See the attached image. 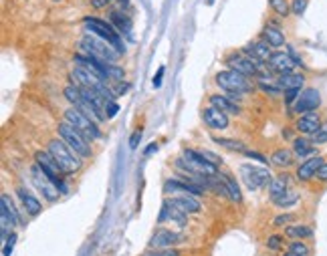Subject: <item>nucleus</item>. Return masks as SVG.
Segmentation results:
<instances>
[{
    "mask_svg": "<svg viewBox=\"0 0 327 256\" xmlns=\"http://www.w3.org/2000/svg\"><path fill=\"white\" fill-rule=\"evenodd\" d=\"M118 111H120V105L116 103V101H112V103H107V105H105V113H107V117H116Z\"/></svg>",
    "mask_w": 327,
    "mask_h": 256,
    "instance_id": "43",
    "label": "nucleus"
},
{
    "mask_svg": "<svg viewBox=\"0 0 327 256\" xmlns=\"http://www.w3.org/2000/svg\"><path fill=\"white\" fill-rule=\"evenodd\" d=\"M285 236H289L293 240H305V238H311L313 236V230H311V226L295 224V226H287L285 228Z\"/></svg>",
    "mask_w": 327,
    "mask_h": 256,
    "instance_id": "29",
    "label": "nucleus"
},
{
    "mask_svg": "<svg viewBox=\"0 0 327 256\" xmlns=\"http://www.w3.org/2000/svg\"><path fill=\"white\" fill-rule=\"evenodd\" d=\"M262 38H264L272 48H279V46L285 44V34H283L277 26H266V28L262 30Z\"/></svg>",
    "mask_w": 327,
    "mask_h": 256,
    "instance_id": "27",
    "label": "nucleus"
},
{
    "mask_svg": "<svg viewBox=\"0 0 327 256\" xmlns=\"http://www.w3.org/2000/svg\"><path fill=\"white\" fill-rule=\"evenodd\" d=\"M226 65H228L232 71H236V73H240V75H246V77H258V75H262L260 67L254 65V63L248 59V55H244V53H232V55H228V57H226Z\"/></svg>",
    "mask_w": 327,
    "mask_h": 256,
    "instance_id": "9",
    "label": "nucleus"
},
{
    "mask_svg": "<svg viewBox=\"0 0 327 256\" xmlns=\"http://www.w3.org/2000/svg\"><path fill=\"white\" fill-rule=\"evenodd\" d=\"M170 202L174 204L176 208H180L182 212H186V214H198L202 210L200 202L192 194H176V196L170 198Z\"/></svg>",
    "mask_w": 327,
    "mask_h": 256,
    "instance_id": "18",
    "label": "nucleus"
},
{
    "mask_svg": "<svg viewBox=\"0 0 327 256\" xmlns=\"http://www.w3.org/2000/svg\"><path fill=\"white\" fill-rule=\"evenodd\" d=\"M283 236L281 234H272V236H268L266 238V248L268 250H281L283 248Z\"/></svg>",
    "mask_w": 327,
    "mask_h": 256,
    "instance_id": "37",
    "label": "nucleus"
},
{
    "mask_svg": "<svg viewBox=\"0 0 327 256\" xmlns=\"http://www.w3.org/2000/svg\"><path fill=\"white\" fill-rule=\"evenodd\" d=\"M297 200H299V194L297 192H287L279 202H275L277 206H281V208H287V206H293V204H297Z\"/></svg>",
    "mask_w": 327,
    "mask_h": 256,
    "instance_id": "35",
    "label": "nucleus"
},
{
    "mask_svg": "<svg viewBox=\"0 0 327 256\" xmlns=\"http://www.w3.org/2000/svg\"><path fill=\"white\" fill-rule=\"evenodd\" d=\"M283 256H295V254H291V252H289V250H287V252H285V254H283Z\"/></svg>",
    "mask_w": 327,
    "mask_h": 256,
    "instance_id": "49",
    "label": "nucleus"
},
{
    "mask_svg": "<svg viewBox=\"0 0 327 256\" xmlns=\"http://www.w3.org/2000/svg\"><path fill=\"white\" fill-rule=\"evenodd\" d=\"M63 95H65V99L69 101V103H73V105H77L79 101L83 99V95H81V87H77L75 83H73V85H69V87H65Z\"/></svg>",
    "mask_w": 327,
    "mask_h": 256,
    "instance_id": "32",
    "label": "nucleus"
},
{
    "mask_svg": "<svg viewBox=\"0 0 327 256\" xmlns=\"http://www.w3.org/2000/svg\"><path fill=\"white\" fill-rule=\"evenodd\" d=\"M218 180H220V182L224 184V188L228 190V196H230L232 202H240V200H242V196H240V188H238V184H236V180H234L232 176L218 172Z\"/></svg>",
    "mask_w": 327,
    "mask_h": 256,
    "instance_id": "25",
    "label": "nucleus"
},
{
    "mask_svg": "<svg viewBox=\"0 0 327 256\" xmlns=\"http://www.w3.org/2000/svg\"><path fill=\"white\" fill-rule=\"evenodd\" d=\"M319 182H327V162L317 170V176H315Z\"/></svg>",
    "mask_w": 327,
    "mask_h": 256,
    "instance_id": "46",
    "label": "nucleus"
},
{
    "mask_svg": "<svg viewBox=\"0 0 327 256\" xmlns=\"http://www.w3.org/2000/svg\"><path fill=\"white\" fill-rule=\"evenodd\" d=\"M162 77H164V67H160V69H158V75L154 77V87H156V89L162 87Z\"/></svg>",
    "mask_w": 327,
    "mask_h": 256,
    "instance_id": "47",
    "label": "nucleus"
},
{
    "mask_svg": "<svg viewBox=\"0 0 327 256\" xmlns=\"http://www.w3.org/2000/svg\"><path fill=\"white\" fill-rule=\"evenodd\" d=\"M57 131H59V137L77 153L79 158H89L91 156V147H89V139L77 129V127H73L69 121H63V123H59V127H57Z\"/></svg>",
    "mask_w": 327,
    "mask_h": 256,
    "instance_id": "4",
    "label": "nucleus"
},
{
    "mask_svg": "<svg viewBox=\"0 0 327 256\" xmlns=\"http://www.w3.org/2000/svg\"><path fill=\"white\" fill-rule=\"evenodd\" d=\"M289 176L287 174H281L277 178H272L270 184H268V198L272 202H279L287 192H289Z\"/></svg>",
    "mask_w": 327,
    "mask_h": 256,
    "instance_id": "20",
    "label": "nucleus"
},
{
    "mask_svg": "<svg viewBox=\"0 0 327 256\" xmlns=\"http://www.w3.org/2000/svg\"><path fill=\"white\" fill-rule=\"evenodd\" d=\"M210 105L216 107V109H220V111H224V113H228V115H238L240 113V107L226 95H212L210 97Z\"/></svg>",
    "mask_w": 327,
    "mask_h": 256,
    "instance_id": "21",
    "label": "nucleus"
},
{
    "mask_svg": "<svg viewBox=\"0 0 327 256\" xmlns=\"http://www.w3.org/2000/svg\"><path fill=\"white\" fill-rule=\"evenodd\" d=\"M289 252L295 256H311V248H309V244H305V240L289 242Z\"/></svg>",
    "mask_w": 327,
    "mask_h": 256,
    "instance_id": "31",
    "label": "nucleus"
},
{
    "mask_svg": "<svg viewBox=\"0 0 327 256\" xmlns=\"http://www.w3.org/2000/svg\"><path fill=\"white\" fill-rule=\"evenodd\" d=\"M242 153H244L246 158H250V160H256L258 164H268V160H266L264 156H260V153H256V151H250V149H246V147H244V149H242Z\"/></svg>",
    "mask_w": 327,
    "mask_h": 256,
    "instance_id": "41",
    "label": "nucleus"
},
{
    "mask_svg": "<svg viewBox=\"0 0 327 256\" xmlns=\"http://www.w3.org/2000/svg\"><path fill=\"white\" fill-rule=\"evenodd\" d=\"M14 242H16V234H10V236L6 238V242H4V250H2V256H10Z\"/></svg>",
    "mask_w": 327,
    "mask_h": 256,
    "instance_id": "42",
    "label": "nucleus"
},
{
    "mask_svg": "<svg viewBox=\"0 0 327 256\" xmlns=\"http://www.w3.org/2000/svg\"><path fill=\"white\" fill-rule=\"evenodd\" d=\"M323 164H325V160H323L321 156L307 158L303 164H299V168H297V172H295L297 180H299V182H309L311 178L317 176V170H319Z\"/></svg>",
    "mask_w": 327,
    "mask_h": 256,
    "instance_id": "15",
    "label": "nucleus"
},
{
    "mask_svg": "<svg viewBox=\"0 0 327 256\" xmlns=\"http://www.w3.org/2000/svg\"><path fill=\"white\" fill-rule=\"evenodd\" d=\"M186 212H182L180 208H176L174 204L170 202V200H166L164 202V206H162V212H160V216H158V222H166V220H172V222H176V224H180V226H184L186 224Z\"/></svg>",
    "mask_w": 327,
    "mask_h": 256,
    "instance_id": "19",
    "label": "nucleus"
},
{
    "mask_svg": "<svg viewBox=\"0 0 327 256\" xmlns=\"http://www.w3.org/2000/svg\"><path fill=\"white\" fill-rule=\"evenodd\" d=\"M46 151L52 156V160L57 162V166H59V170H61L63 174H73V172H77V170L81 168L79 156H77V153H75L61 137H59V139H50Z\"/></svg>",
    "mask_w": 327,
    "mask_h": 256,
    "instance_id": "2",
    "label": "nucleus"
},
{
    "mask_svg": "<svg viewBox=\"0 0 327 256\" xmlns=\"http://www.w3.org/2000/svg\"><path fill=\"white\" fill-rule=\"evenodd\" d=\"M268 4H270V8L275 10L279 16H287V14L291 12L289 0H268Z\"/></svg>",
    "mask_w": 327,
    "mask_h": 256,
    "instance_id": "33",
    "label": "nucleus"
},
{
    "mask_svg": "<svg viewBox=\"0 0 327 256\" xmlns=\"http://www.w3.org/2000/svg\"><path fill=\"white\" fill-rule=\"evenodd\" d=\"M299 95H301V89H285V105H295Z\"/></svg>",
    "mask_w": 327,
    "mask_h": 256,
    "instance_id": "40",
    "label": "nucleus"
},
{
    "mask_svg": "<svg viewBox=\"0 0 327 256\" xmlns=\"http://www.w3.org/2000/svg\"><path fill=\"white\" fill-rule=\"evenodd\" d=\"M30 176H32V182H34V186L38 188V192H40L48 202H57V200H59V190H57V186H54V184L46 178V174L38 168V164H34V166L30 168Z\"/></svg>",
    "mask_w": 327,
    "mask_h": 256,
    "instance_id": "10",
    "label": "nucleus"
},
{
    "mask_svg": "<svg viewBox=\"0 0 327 256\" xmlns=\"http://www.w3.org/2000/svg\"><path fill=\"white\" fill-rule=\"evenodd\" d=\"M270 164L277 166V168H289V166L293 164V151L287 149V147L277 149V151L270 156Z\"/></svg>",
    "mask_w": 327,
    "mask_h": 256,
    "instance_id": "26",
    "label": "nucleus"
},
{
    "mask_svg": "<svg viewBox=\"0 0 327 256\" xmlns=\"http://www.w3.org/2000/svg\"><path fill=\"white\" fill-rule=\"evenodd\" d=\"M16 194H18V198H20V202H22V206H24V210L30 214V216H38L40 212H42V204L28 192V190H24V188H18L16 190Z\"/></svg>",
    "mask_w": 327,
    "mask_h": 256,
    "instance_id": "22",
    "label": "nucleus"
},
{
    "mask_svg": "<svg viewBox=\"0 0 327 256\" xmlns=\"http://www.w3.org/2000/svg\"><path fill=\"white\" fill-rule=\"evenodd\" d=\"M319 127H321V117H319V113H317V111H307V113H301V115H299V119L295 121V129H297L301 135H307V137L315 135Z\"/></svg>",
    "mask_w": 327,
    "mask_h": 256,
    "instance_id": "13",
    "label": "nucleus"
},
{
    "mask_svg": "<svg viewBox=\"0 0 327 256\" xmlns=\"http://www.w3.org/2000/svg\"><path fill=\"white\" fill-rule=\"evenodd\" d=\"M182 240V236L180 234H176V232H172V230H166V228H160L154 236H152V240H150V248H172L174 244H178Z\"/></svg>",
    "mask_w": 327,
    "mask_h": 256,
    "instance_id": "16",
    "label": "nucleus"
},
{
    "mask_svg": "<svg viewBox=\"0 0 327 256\" xmlns=\"http://www.w3.org/2000/svg\"><path fill=\"white\" fill-rule=\"evenodd\" d=\"M65 121H69L73 127H77L89 141L91 139H99L101 137V131H99V123H95L93 119H89L87 115H83L77 107L65 111Z\"/></svg>",
    "mask_w": 327,
    "mask_h": 256,
    "instance_id": "6",
    "label": "nucleus"
},
{
    "mask_svg": "<svg viewBox=\"0 0 327 256\" xmlns=\"http://www.w3.org/2000/svg\"><path fill=\"white\" fill-rule=\"evenodd\" d=\"M216 85L220 87L222 91H226L232 101H236L242 93H248L252 89V85L248 83V77L246 75H240V73H236L232 69L218 73L216 75Z\"/></svg>",
    "mask_w": 327,
    "mask_h": 256,
    "instance_id": "3",
    "label": "nucleus"
},
{
    "mask_svg": "<svg viewBox=\"0 0 327 256\" xmlns=\"http://www.w3.org/2000/svg\"><path fill=\"white\" fill-rule=\"evenodd\" d=\"M268 63V69L275 71L279 75H287V73H293V69L297 67V63L293 61V57L289 53H283V50H279V53H272L270 59L266 61Z\"/></svg>",
    "mask_w": 327,
    "mask_h": 256,
    "instance_id": "14",
    "label": "nucleus"
},
{
    "mask_svg": "<svg viewBox=\"0 0 327 256\" xmlns=\"http://www.w3.org/2000/svg\"><path fill=\"white\" fill-rule=\"evenodd\" d=\"M307 2H309V0H291V12L301 16L305 12V8H307Z\"/></svg>",
    "mask_w": 327,
    "mask_h": 256,
    "instance_id": "39",
    "label": "nucleus"
},
{
    "mask_svg": "<svg viewBox=\"0 0 327 256\" xmlns=\"http://www.w3.org/2000/svg\"><path fill=\"white\" fill-rule=\"evenodd\" d=\"M34 160H36V164H38V168L46 174V178L57 186L61 192H65V186H63V182L59 180V174H63L61 170H59V166H57V162L52 160V156L48 151H36L34 153Z\"/></svg>",
    "mask_w": 327,
    "mask_h": 256,
    "instance_id": "8",
    "label": "nucleus"
},
{
    "mask_svg": "<svg viewBox=\"0 0 327 256\" xmlns=\"http://www.w3.org/2000/svg\"><path fill=\"white\" fill-rule=\"evenodd\" d=\"M202 117H204V123L208 125V127H212V129H226L228 127V113H224V111H220V109H216V107H208V109H204V113H202Z\"/></svg>",
    "mask_w": 327,
    "mask_h": 256,
    "instance_id": "17",
    "label": "nucleus"
},
{
    "mask_svg": "<svg viewBox=\"0 0 327 256\" xmlns=\"http://www.w3.org/2000/svg\"><path fill=\"white\" fill-rule=\"evenodd\" d=\"M321 105V93L317 89H303L299 99L295 101L293 111L295 113H307V111H317V107Z\"/></svg>",
    "mask_w": 327,
    "mask_h": 256,
    "instance_id": "11",
    "label": "nucleus"
},
{
    "mask_svg": "<svg viewBox=\"0 0 327 256\" xmlns=\"http://www.w3.org/2000/svg\"><path fill=\"white\" fill-rule=\"evenodd\" d=\"M164 190L168 194L172 192V196L176 194H192V196H200L202 194V186L196 184L194 180H188V178H174V180H168L164 184Z\"/></svg>",
    "mask_w": 327,
    "mask_h": 256,
    "instance_id": "12",
    "label": "nucleus"
},
{
    "mask_svg": "<svg viewBox=\"0 0 327 256\" xmlns=\"http://www.w3.org/2000/svg\"><path fill=\"white\" fill-rule=\"evenodd\" d=\"M140 141H142V131H136V133L132 135V139H130V147H132V149H138Z\"/></svg>",
    "mask_w": 327,
    "mask_h": 256,
    "instance_id": "45",
    "label": "nucleus"
},
{
    "mask_svg": "<svg viewBox=\"0 0 327 256\" xmlns=\"http://www.w3.org/2000/svg\"><path fill=\"white\" fill-rule=\"evenodd\" d=\"M83 26L87 28V32L97 34V36L105 38L107 42H112L122 55L126 53V46H124V42H122L118 30H116L112 24H107L105 20H101V18H97V16H85V18H83Z\"/></svg>",
    "mask_w": 327,
    "mask_h": 256,
    "instance_id": "5",
    "label": "nucleus"
},
{
    "mask_svg": "<svg viewBox=\"0 0 327 256\" xmlns=\"http://www.w3.org/2000/svg\"><path fill=\"white\" fill-rule=\"evenodd\" d=\"M293 220V214H281L275 218V226H283V224H289Z\"/></svg>",
    "mask_w": 327,
    "mask_h": 256,
    "instance_id": "44",
    "label": "nucleus"
},
{
    "mask_svg": "<svg viewBox=\"0 0 327 256\" xmlns=\"http://www.w3.org/2000/svg\"><path fill=\"white\" fill-rule=\"evenodd\" d=\"M79 48L83 50L85 55H91V57H97L101 61H107V63H116L122 53L112 44V42H107L105 38L97 36V34H91L87 32L81 40H79Z\"/></svg>",
    "mask_w": 327,
    "mask_h": 256,
    "instance_id": "1",
    "label": "nucleus"
},
{
    "mask_svg": "<svg viewBox=\"0 0 327 256\" xmlns=\"http://www.w3.org/2000/svg\"><path fill=\"white\" fill-rule=\"evenodd\" d=\"M144 256H180V252L174 248H156V250L152 248V252L144 254Z\"/></svg>",
    "mask_w": 327,
    "mask_h": 256,
    "instance_id": "38",
    "label": "nucleus"
},
{
    "mask_svg": "<svg viewBox=\"0 0 327 256\" xmlns=\"http://www.w3.org/2000/svg\"><path fill=\"white\" fill-rule=\"evenodd\" d=\"M303 83H305V77L301 75V73H287V75H279V79H277V85L285 91V89H301L303 87Z\"/></svg>",
    "mask_w": 327,
    "mask_h": 256,
    "instance_id": "23",
    "label": "nucleus"
},
{
    "mask_svg": "<svg viewBox=\"0 0 327 256\" xmlns=\"http://www.w3.org/2000/svg\"><path fill=\"white\" fill-rule=\"evenodd\" d=\"M109 18H112V24H114V26H118V32H122V34H132V20H130L124 12L114 10L112 14H109Z\"/></svg>",
    "mask_w": 327,
    "mask_h": 256,
    "instance_id": "28",
    "label": "nucleus"
},
{
    "mask_svg": "<svg viewBox=\"0 0 327 256\" xmlns=\"http://www.w3.org/2000/svg\"><path fill=\"white\" fill-rule=\"evenodd\" d=\"M75 107H77V109H79V111H81L83 115H87L89 119H93L95 123H101V121L105 119V117L101 115V111H97V109H95L93 105H89V103H87L85 99H81V101H79V103H77Z\"/></svg>",
    "mask_w": 327,
    "mask_h": 256,
    "instance_id": "30",
    "label": "nucleus"
},
{
    "mask_svg": "<svg viewBox=\"0 0 327 256\" xmlns=\"http://www.w3.org/2000/svg\"><path fill=\"white\" fill-rule=\"evenodd\" d=\"M240 180H242V184H244L250 192H254V190H258V188H262V186L268 184L270 174H268L266 168L242 164V166H240Z\"/></svg>",
    "mask_w": 327,
    "mask_h": 256,
    "instance_id": "7",
    "label": "nucleus"
},
{
    "mask_svg": "<svg viewBox=\"0 0 327 256\" xmlns=\"http://www.w3.org/2000/svg\"><path fill=\"white\" fill-rule=\"evenodd\" d=\"M154 151H158V145H156V143H150V145H148V149H146V153L150 156V153H154Z\"/></svg>",
    "mask_w": 327,
    "mask_h": 256,
    "instance_id": "48",
    "label": "nucleus"
},
{
    "mask_svg": "<svg viewBox=\"0 0 327 256\" xmlns=\"http://www.w3.org/2000/svg\"><path fill=\"white\" fill-rule=\"evenodd\" d=\"M313 145H315V143H313L311 139H307V135L295 137V139H293V153H295V156H299V158L313 156V153H315V147H313Z\"/></svg>",
    "mask_w": 327,
    "mask_h": 256,
    "instance_id": "24",
    "label": "nucleus"
},
{
    "mask_svg": "<svg viewBox=\"0 0 327 256\" xmlns=\"http://www.w3.org/2000/svg\"><path fill=\"white\" fill-rule=\"evenodd\" d=\"M212 139H214L216 145H222V147L232 149V151H242L244 149V145L240 141H234V139H224V137H212Z\"/></svg>",
    "mask_w": 327,
    "mask_h": 256,
    "instance_id": "34",
    "label": "nucleus"
},
{
    "mask_svg": "<svg viewBox=\"0 0 327 256\" xmlns=\"http://www.w3.org/2000/svg\"><path fill=\"white\" fill-rule=\"evenodd\" d=\"M311 141H313L315 145L327 143V121H325V123H321V127L317 129V133H315V135H311Z\"/></svg>",
    "mask_w": 327,
    "mask_h": 256,
    "instance_id": "36",
    "label": "nucleus"
}]
</instances>
